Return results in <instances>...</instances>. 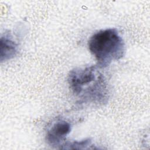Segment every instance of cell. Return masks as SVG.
<instances>
[{
    "instance_id": "7a4b0ae2",
    "label": "cell",
    "mask_w": 150,
    "mask_h": 150,
    "mask_svg": "<svg viewBox=\"0 0 150 150\" xmlns=\"http://www.w3.org/2000/svg\"><path fill=\"white\" fill-rule=\"evenodd\" d=\"M90 53L95 57L97 67L104 68L125 54V43L115 28L101 29L93 34L88 41Z\"/></svg>"
},
{
    "instance_id": "3957f363",
    "label": "cell",
    "mask_w": 150,
    "mask_h": 150,
    "mask_svg": "<svg viewBox=\"0 0 150 150\" xmlns=\"http://www.w3.org/2000/svg\"><path fill=\"white\" fill-rule=\"evenodd\" d=\"M71 131V124L64 120H58L54 122L48 129L46 139L47 143L53 146L61 145Z\"/></svg>"
},
{
    "instance_id": "277c9868",
    "label": "cell",
    "mask_w": 150,
    "mask_h": 150,
    "mask_svg": "<svg viewBox=\"0 0 150 150\" xmlns=\"http://www.w3.org/2000/svg\"><path fill=\"white\" fill-rule=\"evenodd\" d=\"M18 51V45L9 33H5L1 38L0 60L1 62L8 61L14 58Z\"/></svg>"
},
{
    "instance_id": "5b68a950",
    "label": "cell",
    "mask_w": 150,
    "mask_h": 150,
    "mask_svg": "<svg viewBox=\"0 0 150 150\" xmlns=\"http://www.w3.org/2000/svg\"><path fill=\"white\" fill-rule=\"evenodd\" d=\"M63 146L61 149H87V146L91 145V140L90 138L84 139L80 141H67L62 145Z\"/></svg>"
},
{
    "instance_id": "6da1fadb",
    "label": "cell",
    "mask_w": 150,
    "mask_h": 150,
    "mask_svg": "<svg viewBox=\"0 0 150 150\" xmlns=\"http://www.w3.org/2000/svg\"><path fill=\"white\" fill-rule=\"evenodd\" d=\"M67 82L79 104L103 105L107 103L110 97L108 84L97 66L72 69L69 73Z\"/></svg>"
}]
</instances>
